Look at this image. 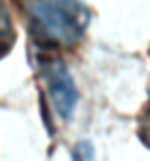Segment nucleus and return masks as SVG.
Wrapping results in <instances>:
<instances>
[{
	"label": "nucleus",
	"mask_w": 150,
	"mask_h": 161,
	"mask_svg": "<svg viewBox=\"0 0 150 161\" xmlns=\"http://www.w3.org/2000/svg\"><path fill=\"white\" fill-rule=\"evenodd\" d=\"M33 39L43 47H68L82 39L91 13L82 0H27Z\"/></svg>",
	"instance_id": "nucleus-1"
},
{
	"label": "nucleus",
	"mask_w": 150,
	"mask_h": 161,
	"mask_svg": "<svg viewBox=\"0 0 150 161\" xmlns=\"http://www.w3.org/2000/svg\"><path fill=\"white\" fill-rule=\"evenodd\" d=\"M14 39H17V33H14L8 4H6V0H0V58L10 52V47L14 46Z\"/></svg>",
	"instance_id": "nucleus-3"
},
{
	"label": "nucleus",
	"mask_w": 150,
	"mask_h": 161,
	"mask_svg": "<svg viewBox=\"0 0 150 161\" xmlns=\"http://www.w3.org/2000/svg\"><path fill=\"white\" fill-rule=\"evenodd\" d=\"M138 134L146 147H150V105L142 112L140 122H138Z\"/></svg>",
	"instance_id": "nucleus-4"
},
{
	"label": "nucleus",
	"mask_w": 150,
	"mask_h": 161,
	"mask_svg": "<svg viewBox=\"0 0 150 161\" xmlns=\"http://www.w3.org/2000/svg\"><path fill=\"white\" fill-rule=\"evenodd\" d=\"M72 157H74V161H78L80 157H82V161H93V149H91L89 142H78Z\"/></svg>",
	"instance_id": "nucleus-5"
},
{
	"label": "nucleus",
	"mask_w": 150,
	"mask_h": 161,
	"mask_svg": "<svg viewBox=\"0 0 150 161\" xmlns=\"http://www.w3.org/2000/svg\"><path fill=\"white\" fill-rule=\"evenodd\" d=\"M37 70L49 105L64 122H68L74 116L78 93L66 64L56 56H39Z\"/></svg>",
	"instance_id": "nucleus-2"
}]
</instances>
